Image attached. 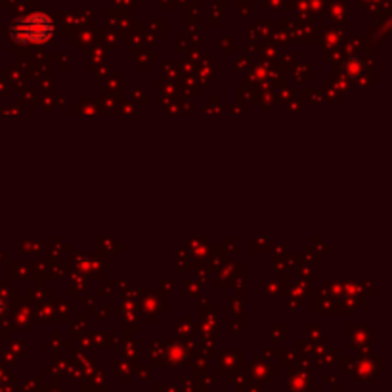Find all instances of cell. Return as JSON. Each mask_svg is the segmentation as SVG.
I'll list each match as a JSON object with an SVG mask.
<instances>
[{
	"label": "cell",
	"mask_w": 392,
	"mask_h": 392,
	"mask_svg": "<svg viewBox=\"0 0 392 392\" xmlns=\"http://www.w3.org/2000/svg\"><path fill=\"white\" fill-rule=\"evenodd\" d=\"M54 35V23L52 19L48 18L46 14H31L25 18L18 19L14 27H12V36L23 43V45H38V43H45L50 36Z\"/></svg>",
	"instance_id": "1"
}]
</instances>
